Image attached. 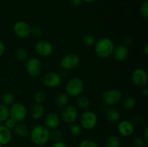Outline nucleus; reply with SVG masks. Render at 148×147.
<instances>
[{
    "label": "nucleus",
    "mask_w": 148,
    "mask_h": 147,
    "mask_svg": "<svg viewBox=\"0 0 148 147\" xmlns=\"http://www.w3.org/2000/svg\"><path fill=\"white\" fill-rule=\"evenodd\" d=\"M30 140L36 146H43L50 139V130L44 125L38 124L32 128L29 133Z\"/></svg>",
    "instance_id": "nucleus-1"
},
{
    "label": "nucleus",
    "mask_w": 148,
    "mask_h": 147,
    "mask_svg": "<svg viewBox=\"0 0 148 147\" xmlns=\"http://www.w3.org/2000/svg\"><path fill=\"white\" fill-rule=\"evenodd\" d=\"M115 46L108 37H101L95 43V53L100 59H107L112 55Z\"/></svg>",
    "instance_id": "nucleus-2"
},
{
    "label": "nucleus",
    "mask_w": 148,
    "mask_h": 147,
    "mask_svg": "<svg viewBox=\"0 0 148 147\" xmlns=\"http://www.w3.org/2000/svg\"><path fill=\"white\" fill-rule=\"evenodd\" d=\"M84 90V83L81 79L74 77L66 83L65 86V93L68 96L77 97L82 95Z\"/></svg>",
    "instance_id": "nucleus-3"
},
{
    "label": "nucleus",
    "mask_w": 148,
    "mask_h": 147,
    "mask_svg": "<svg viewBox=\"0 0 148 147\" xmlns=\"http://www.w3.org/2000/svg\"><path fill=\"white\" fill-rule=\"evenodd\" d=\"M98 122V116L92 110H86L80 117V125L82 128L90 131L96 126Z\"/></svg>",
    "instance_id": "nucleus-4"
},
{
    "label": "nucleus",
    "mask_w": 148,
    "mask_h": 147,
    "mask_svg": "<svg viewBox=\"0 0 148 147\" xmlns=\"http://www.w3.org/2000/svg\"><path fill=\"white\" fill-rule=\"evenodd\" d=\"M10 117L17 122H22L27 117V109L21 102H14L10 108Z\"/></svg>",
    "instance_id": "nucleus-5"
},
{
    "label": "nucleus",
    "mask_w": 148,
    "mask_h": 147,
    "mask_svg": "<svg viewBox=\"0 0 148 147\" xmlns=\"http://www.w3.org/2000/svg\"><path fill=\"white\" fill-rule=\"evenodd\" d=\"M122 99V93L120 90L116 89H111L106 91L102 95L103 103L108 106L116 105Z\"/></svg>",
    "instance_id": "nucleus-6"
},
{
    "label": "nucleus",
    "mask_w": 148,
    "mask_h": 147,
    "mask_svg": "<svg viewBox=\"0 0 148 147\" xmlns=\"http://www.w3.org/2000/svg\"><path fill=\"white\" fill-rule=\"evenodd\" d=\"M80 63L79 56L75 53H68L62 59L60 65L62 68L67 71H71L77 67Z\"/></svg>",
    "instance_id": "nucleus-7"
},
{
    "label": "nucleus",
    "mask_w": 148,
    "mask_h": 147,
    "mask_svg": "<svg viewBox=\"0 0 148 147\" xmlns=\"http://www.w3.org/2000/svg\"><path fill=\"white\" fill-rule=\"evenodd\" d=\"M132 81L134 86L143 88L147 84V74L145 69L142 68L136 69L132 74Z\"/></svg>",
    "instance_id": "nucleus-8"
},
{
    "label": "nucleus",
    "mask_w": 148,
    "mask_h": 147,
    "mask_svg": "<svg viewBox=\"0 0 148 147\" xmlns=\"http://www.w3.org/2000/svg\"><path fill=\"white\" fill-rule=\"evenodd\" d=\"M62 109V118L66 123L72 124L76 121L78 118V111L75 106L66 105Z\"/></svg>",
    "instance_id": "nucleus-9"
},
{
    "label": "nucleus",
    "mask_w": 148,
    "mask_h": 147,
    "mask_svg": "<svg viewBox=\"0 0 148 147\" xmlns=\"http://www.w3.org/2000/svg\"><path fill=\"white\" fill-rule=\"evenodd\" d=\"M26 71L30 76L37 77L40 74L42 65L40 61L37 58H30L26 62Z\"/></svg>",
    "instance_id": "nucleus-10"
},
{
    "label": "nucleus",
    "mask_w": 148,
    "mask_h": 147,
    "mask_svg": "<svg viewBox=\"0 0 148 147\" xmlns=\"http://www.w3.org/2000/svg\"><path fill=\"white\" fill-rule=\"evenodd\" d=\"M53 48L51 43L46 40H39L35 45V50L39 56L48 57L53 53Z\"/></svg>",
    "instance_id": "nucleus-11"
},
{
    "label": "nucleus",
    "mask_w": 148,
    "mask_h": 147,
    "mask_svg": "<svg viewBox=\"0 0 148 147\" xmlns=\"http://www.w3.org/2000/svg\"><path fill=\"white\" fill-rule=\"evenodd\" d=\"M31 27L25 21H18L13 26L14 34L20 38H26L30 35Z\"/></svg>",
    "instance_id": "nucleus-12"
},
{
    "label": "nucleus",
    "mask_w": 148,
    "mask_h": 147,
    "mask_svg": "<svg viewBox=\"0 0 148 147\" xmlns=\"http://www.w3.org/2000/svg\"><path fill=\"white\" fill-rule=\"evenodd\" d=\"M43 83L49 88L58 87L62 83V77L56 72H49L43 77Z\"/></svg>",
    "instance_id": "nucleus-13"
},
{
    "label": "nucleus",
    "mask_w": 148,
    "mask_h": 147,
    "mask_svg": "<svg viewBox=\"0 0 148 147\" xmlns=\"http://www.w3.org/2000/svg\"><path fill=\"white\" fill-rule=\"evenodd\" d=\"M118 131L121 135L124 137H129L134 132V125L131 121L122 120L119 123Z\"/></svg>",
    "instance_id": "nucleus-14"
},
{
    "label": "nucleus",
    "mask_w": 148,
    "mask_h": 147,
    "mask_svg": "<svg viewBox=\"0 0 148 147\" xmlns=\"http://www.w3.org/2000/svg\"><path fill=\"white\" fill-rule=\"evenodd\" d=\"M113 57L115 61L118 62H122L125 61L128 58L129 49L127 46L124 45H119L114 47L113 51Z\"/></svg>",
    "instance_id": "nucleus-15"
},
{
    "label": "nucleus",
    "mask_w": 148,
    "mask_h": 147,
    "mask_svg": "<svg viewBox=\"0 0 148 147\" xmlns=\"http://www.w3.org/2000/svg\"><path fill=\"white\" fill-rule=\"evenodd\" d=\"M60 124V118L56 112H49L45 118V126L49 130L58 128Z\"/></svg>",
    "instance_id": "nucleus-16"
},
{
    "label": "nucleus",
    "mask_w": 148,
    "mask_h": 147,
    "mask_svg": "<svg viewBox=\"0 0 148 147\" xmlns=\"http://www.w3.org/2000/svg\"><path fill=\"white\" fill-rule=\"evenodd\" d=\"M12 139V133L11 130L5 125H0V144L2 146L7 145Z\"/></svg>",
    "instance_id": "nucleus-17"
},
{
    "label": "nucleus",
    "mask_w": 148,
    "mask_h": 147,
    "mask_svg": "<svg viewBox=\"0 0 148 147\" xmlns=\"http://www.w3.org/2000/svg\"><path fill=\"white\" fill-rule=\"evenodd\" d=\"M45 110L42 104L35 103L32 106L31 111H30V115L32 118L34 120H39L43 118L44 115Z\"/></svg>",
    "instance_id": "nucleus-18"
},
{
    "label": "nucleus",
    "mask_w": 148,
    "mask_h": 147,
    "mask_svg": "<svg viewBox=\"0 0 148 147\" xmlns=\"http://www.w3.org/2000/svg\"><path fill=\"white\" fill-rule=\"evenodd\" d=\"M13 130H14V133L17 136L21 137V138L27 137L29 135V133H30V131H29L27 125L22 123V122H17Z\"/></svg>",
    "instance_id": "nucleus-19"
},
{
    "label": "nucleus",
    "mask_w": 148,
    "mask_h": 147,
    "mask_svg": "<svg viewBox=\"0 0 148 147\" xmlns=\"http://www.w3.org/2000/svg\"><path fill=\"white\" fill-rule=\"evenodd\" d=\"M106 118L111 122H116L121 118V113L119 111L114 108L108 109L106 112Z\"/></svg>",
    "instance_id": "nucleus-20"
},
{
    "label": "nucleus",
    "mask_w": 148,
    "mask_h": 147,
    "mask_svg": "<svg viewBox=\"0 0 148 147\" xmlns=\"http://www.w3.org/2000/svg\"><path fill=\"white\" fill-rule=\"evenodd\" d=\"M69 102V96L66 93H59L55 98V105L57 108H63L64 107L68 105Z\"/></svg>",
    "instance_id": "nucleus-21"
},
{
    "label": "nucleus",
    "mask_w": 148,
    "mask_h": 147,
    "mask_svg": "<svg viewBox=\"0 0 148 147\" xmlns=\"http://www.w3.org/2000/svg\"><path fill=\"white\" fill-rule=\"evenodd\" d=\"M77 103L78 107L79 108L85 110H87L89 108L90 104L88 97L85 96V95H79V96H78Z\"/></svg>",
    "instance_id": "nucleus-22"
},
{
    "label": "nucleus",
    "mask_w": 148,
    "mask_h": 147,
    "mask_svg": "<svg viewBox=\"0 0 148 147\" xmlns=\"http://www.w3.org/2000/svg\"><path fill=\"white\" fill-rule=\"evenodd\" d=\"M123 107L127 110H132L136 106V100L133 97L128 96L124 99L122 103Z\"/></svg>",
    "instance_id": "nucleus-23"
},
{
    "label": "nucleus",
    "mask_w": 148,
    "mask_h": 147,
    "mask_svg": "<svg viewBox=\"0 0 148 147\" xmlns=\"http://www.w3.org/2000/svg\"><path fill=\"white\" fill-rule=\"evenodd\" d=\"M105 147H120V140L116 135H111L107 138Z\"/></svg>",
    "instance_id": "nucleus-24"
},
{
    "label": "nucleus",
    "mask_w": 148,
    "mask_h": 147,
    "mask_svg": "<svg viewBox=\"0 0 148 147\" xmlns=\"http://www.w3.org/2000/svg\"><path fill=\"white\" fill-rule=\"evenodd\" d=\"M10 118V108L3 104L0 105V122H5Z\"/></svg>",
    "instance_id": "nucleus-25"
},
{
    "label": "nucleus",
    "mask_w": 148,
    "mask_h": 147,
    "mask_svg": "<svg viewBox=\"0 0 148 147\" xmlns=\"http://www.w3.org/2000/svg\"><path fill=\"white\" fill-rule=\"evenodd\" d=\"M82 43L85 46H91L92 45L95 44V37L93 35L90 34V33H88V34H85L82 36Z\"/></svg>",
    "instance_id": "nucleus-26"
},
{
    "label": "nucleus",
    "mask_w": 148,
    "mask_h": 147,
    "mask_svg": "<svg viewBox=\"0 0 148 147\" xmlns=\"http://www.w3.org/2000/svg\"><path fill=\"white\" fill-rule=\"evenodd\" d=\"M69 133L72 136L77 137L82 133V127L77 123H72L69 127Z\"/></svg>",
    "instance_id": "nucleus-27"
},
{
    "label": "nucleus",
    "mask_w": 148,
    "mask_h": 147,
    "mask_svg": "<svg viewBox=\"0 0 148 147\" xmlns=\"http://www.w3.org/2000/svg\"><path fill=\"white\" fill-rule=\"evenodd\" d=\"M1 101H2L3 105H7V106H11L14 102V95L12 93H10V92L5 93L2 96Z\"/></svg>",
    "instance_id": "nucleus-28"
},
{
    "label": "nucleus",
    "mask_w": 148,
    "mask_h": 147,
    "mask_svg": "<svg viewBox=\"0 0 148 147\" xmlns=\"http://www.w3.org/2000/svg\"><path fill=\"white\" fill-rule=\"evenodd\" d=\"M62 137V133L60 130H59L58 128H56V129H53V130H51L50 138L51 140H53V141H60Z\"/></svg>",
    "instance_id": "nucleus-29"
},
{
    "label": "nucleus",
    "mask_w": 148,
    "mask_h": 147,
    "mask_svg": "<svg viewBox=\"0 0 148 147\" xmlns=\"http://www.w3.org/2000/svg\"><path fill=\"white\" fill-rule=\"evenodd\" d=\"M140 13L145 19L148 18V1H145L142 3L140 7Z\"/></svg>",
    "instance_id": "nucleus-30"
},
{
    "label": "nucleus",
    "mask_w": 148,
    "mask_h": 147,
    "mask_svg": "<svg viewBox=\"0 0 148 147\" xmlns=\"http://www.w3.org/2000/svg\"><path fill=\"white\" fill-rule=\"evenodd\" d=\"M15 56L18 60L25 61L27 59V53L23 48H18L15 51Z\"/></svg>",
    "instance_id": "nucleus-31"
},
{
    "label": "nucleus",
    "mask_w": 148,
    "mask_h": 147,
    "mask_svg": "<svg viewBox=\"0 0 148 147\" xmlns=\"http://www.w3.org/2000/svg\"><path fill=\"white\" fill-rule=\"evenodd\" d=\"M79 147H99L96 142L90 139H85L79 144Z\"/></svg>",
    "instance_id": "nucleus-32"
},
{
    "label": "nucleus",
    "mask_w": 148,
    "mask_h": 147,
    "mask_svg": "<svg viewBox=\"0 0 148 147\" xmlns=\"http://www.w3.org/2000/svg\"><path fill=\"white\" fill-rule=\"evenodd\" d=\"M147 142L141 137H136L133 140V145L135 147H145Z\"/></svg>",
    "instance_id": "nucleus-33"
},
{
    "label": "nucleus",
    "mask_w": 148,
    "mask_h": 147,
    "mask_svg": "<svg viewBox=\"0 0 148 147\" xmlns=\"http://www.w3.org/2000/svg\"><path fill=\"white\" fill-rule=\"evenodd\" d=\"M46 99V95L42 92H37L34 95V100L36 103L42 104Z\"/></svg>",
    "instance_id": "nucleus-34"
},
{
    "label": "nucleus",
    "mask_w": 148,
    "mask_h": 147,
    "mask_svg": "<svg viewBox=\"0 0 148 147\" xmlns=\"http://www.w3.org/2000/svg\"><path fill=\"white\" fill-rule=\"evenodd\" d=\"M43 34V30L39 27H34L31 28L30 30V35H33L34 37H40Z\"/></svg>",
    "instance_id": "nucleus-35"
},
{
    "label": "nucleus",
    "mask_w": 148,
    "mask_h": 147,
    "mask_svg": "<svg viewBox=\"0 0 148 147\" xmlns=\"http://www.w3.org/2000/svg\"><path fill=\"white\" fill-rule=\"evenodd\" d=\"M17 124V122H16L15 120H14V119H12V118H9L8 119L6 120L5 121V126L7 127V128H9V129H13L14 128V127L15 126V125Z\"/></svg>",
    "instance_id": "nucleus-36"
},
{
    "label": "nucleus",
    "mask_w": 148,
    "mask_h": 147,
    "mask_svg": "<svg viewBox=\"0 0 148 147\" xmlns=\"http://www.w3.org/2000/svg\"><path fill=\"white\" fill-rule=\"evenodd\" d=\"M51 147H68V146L66 143L60 140V141H54V143L52 144Z\"/></svg>",
    "instance_id": "nucleus-37"
},
{
    "label": "nucleus",
    "mask_w": 148,
    "mask_h": 147,
    "mask_svg": "<svg viewBox=\"0 0 148 147\" xmlns=\"http://www.w3.org/2000/svg\"><path fill=\"white\" fill-rule=\"evenodd\" d=\"M70 1H71V4L75 7H79L82 3V0H71Z\"/></svg>",
    "instance_id": "nucleus-38"
},
{
    "label": "nucleus",
    "mask_w": 148,
    "mask_h": 147,
    "mask_svg": "<svg viewBox=\"0 0 148 147\" xmlns=\"http://www.w3.org/2000/svg\"><path fill=\"white\" fill-rule=\"evenodd\" d=\"M5 51V45L2 41L0 40V58L3 56Z\"/></svg>",
    "instance_id": "nucleus-39"
},
{
    "label": "nucleus",
    "mask_w": 148,
    "mask_h": 147,
    "mask_svg": "<svg viewBox=\"0 0 148 147\" xmlns=\"http://www.w3.org/2000/svg\"><path fill=\"white\" fill-rule=\"evenodd\" d=\"M132 43V38L131 37H127L126 38H124V46H129V45H131Z\"/></svg>",
    "instance_id": "nucleus-40"
},
{
    "label": "nucleus",
    "mask_w": 148,
    "mask_h": 147,
    "mask_svg": "<svg viewBox=\"0 0 148 147\" xmlns=\"http://www.w3.org/2000/svg\"><path fill=\"white\" fill-rule=\"evenodd\" d=\"M144 138L146 141H148V127L146 126L145 127V129L144 131Z\"/></svg>",
    "instance_id": "nucleus-41"
},
{
    "label": "nucleus",
    "mask_w": 148,
    "mask_h": 147,
    "mask_svg": "<svg viewBox=\"0 0 148 147\" xmlns=\"http://www.w3.org/2000/svg\"><path fill=\"white\" fill-rule=\"evenodd\" d=\"M142 94H143V95H144V96H147L148 95V89L146 87V86H145V87L143 88Z\"/></svg>",
    "instance_id": "nucleus-42"
},
{
    "label": "nucleus",
    "mask_w": 148,
    "mask_h": 147,
    "mask_svg": "<svg viewBox=\"0 0 148 147\" xmlns=\"http://www.w3.org/2000/svg\"><path fill=\"white\" fill-rule=\"evenodd\" d=\"M144 53L146 56L148 55V43H146L144 47Z\"/></svg>",
    "instance_id": "nucleus-43"
},
{
    "label": "nucleus",
    "mask_w": 148,
    "mask_h": 147,
    "mask_svg": "<svg viewBox=\"0 0 148 147\" xmlns=\"http://www.w3.org/2000/svg\"><path fill=\"white\" fill-rule=\"evenodd\" d=\"M82 1L85 3H88V4H90V3H92L93 1H95V0H82Z\"/></svg>",
    "instance_id": "nucleus-44"
},
{
    "label": "nucleus",
    "mask_w": 148,
    "mask_h": 147,
    "mask_svg": "<svg viewBox=\"0 0 148 147\" xmlns=\"http://www.w3.org/2000/svg\"><path fill=\"white\" fill-rule=\"evenodd\" d=\"M0 147H3V146H2V145H1V144H0Z\"/></svg>",
    "instance_id": "nucleus-45"
},
{
    "label": "nucleus",
    "mask_w": 148,
    "mask_h": 147,
    "mask_svg": "<svg viewBox=\"0 0 148 147\" xmlns=\"http://www.w3.org/2000/svg\"><path fill=\"white\" fill-rule=\"evenodd\" d=\"M123 147H127V146H123Z\"/></svg>",
    "instance_id": "nucleus-46"
}]
</instances>
